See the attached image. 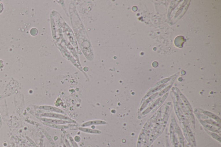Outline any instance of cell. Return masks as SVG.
<instances>
[{
	"mask_svg": "<svg viewBox=\"0 0 221 147\" xmlns=\"http://www.w3.org/2000/svg\"><path fill=\"white\" fill-rule=\"evenodd\" d=\"M46 121L48 122H51V123H55V124H66V123H69V122L65 121L60 120H46Z\"/></svg>",
	"mask_w": 221,
	"mask_h": 147,
	"instance_id": "obj_3",
	"label": "cell"
},
{
	"mask_svg": "<svg viewBox=\"0 0 221 147\" xmlns=\"http://www.w3.org/2000/svg\"><path fill=\"white\" fill-rule=\"evenodd\" d=\"M64 146V147H66L65 146Z\"/></svg>",
	"mask_w": 221,
	"mask_h": 147,
	"instance_id": "obj_8",
	"label": "cell"
},
{
	"mask_svg": "<svg viewBox=\"0 0 221 147\" xmlns=\"http://www.w3.org/2000/svg\"><path fill=\"white\" fill-rule=\"evenodd\" d=\"M45 116H47V117H51V118H58V119H68L69 120V118H67V117H65V116H63L62 115H60V114H55V113H46L45 114Z\"/></svg>",
	"mask_w": 221,
	"mask_h": 147,
	"instance_id": "obj_2",
	"label": "cell"
},
{
	"mask_svg": "<svg viewBox=\"0 0 221 147\" xmlns=\"http://www.w3.org/2000/svg\"><path fill=\"white\" fill-rule=\"evenodd\" d=\"M65 142L67 146V147H71V145H70V144H69V142H68V141H67V140L66 139L65 140Z\"/></svg>",
	"mask_w": 221,
	"mask_h": 147,
	"instance_id": "obj_7",
	"label": "cell"
},
{
	"mask_svg": "<svg viewBox=\"0 0 221 147\" xmlns=\"http://www.w3.org/2000/svg\"><path fill=\"white\" fill-rule=\"evenodd\" d=\"M106 122L102 121H92L88 122H86L82 125L83 126H90L91 125H98V124H106Z\"/></svg>",
	"mask_w": 221,
	"mask_h": 147,
	"instance_id": "obj_1",
	"label": "cell"
},
{
	"mask_svg": "<svg viewBox=\"0 0 221 147\" xmlns=\"http://www.w3.org/2000/svg\"><path fill=\"white\" fill-rule=\"evenodd\" d=\"M70 139L73 147H78L77 143L74 142V140L72 138V137H70Z\"/></svg>",
	"mask_w": 221,
	"mask_h": 147,
	"instance_id": "obj_6",
	"label": "cell"
},
{
	"mask_svg": "<svg viewBox=\"0 0 221 147\" xmlns=\"http://www.w3.org/2000/svg\"><path fill=\"white\" fill-rule=\"evenodd\" d=\"M80 130L84 132H88V133H100V132L98 130H92V129H89L86 128H80Z\"/></svg>",
	"mask_w": 221,
	"mask_h": 147,
	"instance_id": "obj_5",
	"label": "cell"
},
{
	"mask_svg": "<svg viewBox=\"0 0 221 147\" xmlns=\"http://www.w3.org/2000/svg\"><path fill=\"white\" fill-rule=\"evenodd\" d=\"M45 109H47V110H51L52 111L60 113H64V112L63 111L61 110H60V109H58V108H55V107H46Z\"/></svg>",
	"mask_w": 221,
	"mask_h": 147,
	"instance_id": "obj_4",
	"label": "cell"
}]
</instances>
